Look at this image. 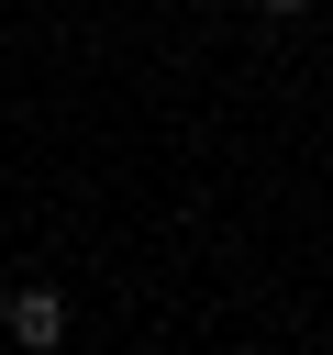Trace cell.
Returning a JSON list of instances; mask_svg holds the SVG:
<instances>
[{"instance_id":"cell-2","label":"cell","mask_w":333,"mask_h":355,"mask_svg":"<svg viewBox=\"0 0 333 355\" xmlns=\"http://www.w3.org/2000/svg\"><path fill=\"white\" fill-rule=\"evenodd\" d=\"M255 11H266V22H300V11H311V0H255Z\"/></svg>"},{"instance_id":"cell-1","label":"cell","mask_w":333,"mask_h":355,"mask_svg":"<svg viewBox=\"0 0 333 355\" xmlns=\"http://www.w3.org/2000/svg\"><path fill=\"white\" fill-rule=\"evenodd\" d=\"M0 322H11V344H22V355H56V344H67V300H56V288H11V311H0Z\"/></svg>"},{"instance_id":"cell-3","label":"cell","mask_w":333,"mask_h":355,"mask_svg":"<svg viewBox=\"0 0 333 355\" xmlns=\"http://www.w3.org/2000/svg\"><path fill=\"white\" fill-rule=\"evenodd\" d=\"M0 311H11V288H0Z\"/></svg>"}]
</instances>
